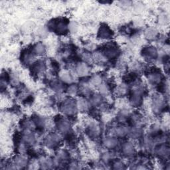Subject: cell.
<instances>
[{"mask_svg":"<svg viewBox=\"0 0 170 170\" xmlns=\"http://www.w3.org/2000/svg\"><path fill=\"white\" fill-rule=\"evenodd\" d=\"M143 55L145 57L149 58V59H153L157 55V51L152 47H146V49H144Z\"/></svg>","mask_w":170,"mask_h":170,"instance_id":"1","label":"cell"},{"mask_svg":"<svg viewBox=\"0 0 170 170\" xmlns=\"http://www.w3.org/2000/svg\"><path fill=\"white\" fill-rule=\"evenodd\" d=\"M122 152L126 156H132L134 154V148L131 143H126L123 146Z\"/></svg>","mask_w":170,"mask_h":170,"instance_id":"2","label":"cell"},{"mask_svg":"<svg viewBox=\"0 0 170 170\" xmlns=\"http://www.w3.org/2000/svg\"><path fill=\"white\" fill-rule=\"evenodd\" d=\"M60 139L59 138V136L55 134H53L52 135H50L47 139V146L49 147H55L57 145L58 143H59Z\"/></svg>","mask_w":170,"mask_h":170,"instance_id":"3","label":"cell"},{"mask_svg":"<svg viewBox=\"0 0 170 170\" xmlns=\"http://www.w3.org/2000/svg\"><path fill=\"white\" fill-rule=\"evenodd\" d=\"M112 31L108 27L104 26L101 27V29L99 31V35L101 38L102 39H108L109 37L112 35Z\"/></svg>","mask_w":170,"mask_h":170,"instance_id":"4","label":"cell"},{"mask_svg":"<svg viewBox=\"0 0 170 170\" xmlns=\"http://www.w3.org/2000/svg\"><path fill=\"white\" fill-rule=\"evenodd\" d=\"M112 168L114 169H124L126 168V166L124 162L121 160H115L112 161Z\"/></svg>","mask_w":170,"mask_h":170,"instance_id":"5","label":"cell"},{"mask_svg":"<svg viewBox=\"0 0 170 170\" xmlns=\"http://www.w3.org/2000/svg\"><path fill=\"white\" fill-rule=\"evenodd\" d=\"M105 145L108 148H114L117 145V140L114 138H108L106 140Z\"/></svg>","mask_w":170,"mask_h":170,"instance_id":"6","label":"cell"},{"mask_svg":"<svg viewBox=\"0 0 170 170\" xmlns=\"http://www.w3.org/2000/svg\"><path fill=\"white\" fill-rule=\"evenodd\" d=\"M76 71H77L79 75H86L88 71V68L85 63H81V65H79L77 69H76Z\"/></svg>","mask_w":170,"mask_h":170,"instance_id":"7","label":"cell"},{"mask_svg":"<svg viewBox=\"0 0 170 170\" xmlns=\"http://www.w3.org/2000/svg\"><path fill=\"white\" fill-rule=\"evenodd\" d=\"M35 53H36L37 55H42V54H44V53L45 51V47L43 45H42L41 43H38V44H37L35 47Z\"/></svg>","mask_w":170,"mask_h":170,"instance_id":"8","label":"cell"},{"mask_svg":"<svg viewBox=\"0 0 170 170\" xmlns=\"http://www.w3.org/2000/svg\"><path fill=\"white\" fill-rule=\"evenodd\" d=\"M92 103L95 105L101 104L102 102V97L100 95H95L94 97L92 98Z\"/></svg>","mask_w":170,"mask_h":170,"instance_id":"9","label":"cell"}]
</instances>
